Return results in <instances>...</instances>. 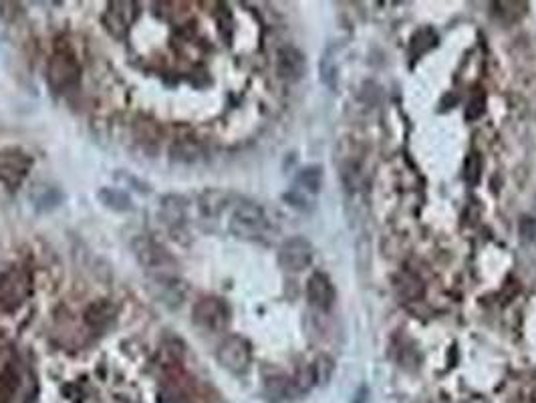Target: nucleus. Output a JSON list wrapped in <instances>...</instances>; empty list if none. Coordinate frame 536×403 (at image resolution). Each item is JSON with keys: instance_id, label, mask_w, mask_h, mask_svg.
<instances>
[{"instance_id": "obj_1", "label": "nucleus", "mask_w": 536, "mask_h": 403, "mask_svg": "<svg viewBox=\"0 0 536 403\" xmlns=\"http://www.w3.org/2000/svg\"><path fill=\"white\" fill-rule=\"evenodd\" d=\"M228 228L242 240H262L268 232L267 214L258 204L242 200L230 212Z\"/></svg>"}, {"instance_id": "obj_2", "label": "nucleus", "mask_w": 536, "mask_h": 403, "mask_svg": "<svg viewBox=\"0 0 536 403\" xmlns=\"http://www.w3.org/2000/svg\"><path fill=\"white\" fill-rule=\"evenodd\" d=\"M33 292V278L20 267H10L0 274V308L6 313L19 310Z\"/></svg>"}, {"instance_id": "obj_3", "label": "nucleus", "mask_w": 536, "mask_h": 403, "mask_svg": "<svg viewBox=\"0 0 536 403\" xmlns=\"http://www.w3.org/2000/svg\"><path fill=\"white\" fill-rule=\"evenodd\" d=\"M191 321L194 325L208 333H220L224 331L230 323V308L228 305L218 299V297H204L200 299L194 310H191Z\"/></svg>"}, {"instance_id": "obj_4", "label": "nucleus", "mask_w": 536, "mask_h": 403, "mask_svg": "<svg viewBox=\"0 0 536 403\" xmlns=\"http://www.w3.org/2000/svg\"><path fill=\"white\" fill-rule=\"evenodd\" d=\"M47 81H49L51 89H55L57 93L73 89L81 81V65H79V61L71 53L57 51L53 57L49 58Z\"/></svg>"}, {"instance_id": "obj_5", "label": "nucleus", "mask_w": 536, "mask_h": 403, "mask_svg": "<svg viewBox=\"0 0 536 403\" xmlns=\"http://www.w3.org/2000/svg\"><path fill=\"white\" fill-rule=\"evenodd\" d=\"M216 357H218V363L226 371L234 373V375H244L252 363V347L244 337L230 335L220 343Z\"/></svg>"}, {"instance_id": "obj_6", "label": "nucleus", "mask_w": 536, "mask_h": 403, "mask_svg": "<svg viewBox=\"0 0 536 403\" xmlns=\"http://www.w3.org/2000/svg\"><path fill=\"white\" fill-rule=\"evenodd\" d=\"M33 159L20 148H4L0 150V182L8 190H17L26 180Z\"/></svg>"}, {"instance_id": "obj_7", "label": "nucleus", "mask_w": 536, "mask_h": 403, "mask_svg": "<svg viewBox=\"0 0 536 403\" xmlns=\"http://www.w3.org/2000/svg\"><path fill=\"white\" fill-rule=\"evenodd\" d=\"M313 262V246L306 238L294 236L278 248V264L287 272H301Z\"/></svg>"}, {"instance_id": "obj_8", "label": "nucleus", "mask_w": 536, "mask_h": 403, "mask_svg": "<svg viewBox=\"0 0 536 403\" xmlns=\"http://www.w3.org/2000/svg\"><path fill=\"white\" fill-rule=\"evenodd\" d=\"M134 252L137 260L141 262V267L150 270V274L172 272L173 258L166 252V248H161L150 238H139L134 244Z\"/></svg>"}, {"instance_id": "obj_9", "label": "nucleus", "mask_w": 536, "mask_h": 403, "mask_svg": "<svg viewBox=\"0 0 536 403\" xmlns=\"http://www.w3.org/2000/svg\"><path fill=\"white\" fill-rule=\"evenodd\" d=\"M135 17H137L135 2H111L107 13L103 15V24L115 39H123L129 26L134 24Z\"/></svg>"}, {"instance_id": "obj_10", "label": "nucleus", "mask_w": 536, "mask_h": 403, "mask_svg": "<svg viewBox=\"0 0 536 403\" xmlns=\"http://www.w3.org/2000/svg\"><path fill=\"white\" fill-rule=\"evenodd\" d=\"M152 280L153 294L157 301L170 305V307H178L184 301V292L186 287L184 283L173 274V272H164V274H150Z\"/></svg>"}, {"instance_id": "obj_11", "label": "nucleus", "mask_w": 536, "mask_h": 403, "mask_svg": "<svg viewBox=\"0 0 536 403\" xmlns=\"http://www.w3.org/2000/svg\"><path fill=\"white\" fill-rule=\"evenodd\" d=\"M306 61L303 53L294 47H283L276 55V73L278 77L285 79L288 83L299 81L305 75Z\"/></svg>"}, {"instance_id": "obj_12", "label": "nucleus", "mask_w": 536, "mask_h": 403, "mask_svg": "<svg viewBox=\"0 0 536 403\" xmlns=\"http://www.w3.org/2000/svg\"><path fill=\"white\" fill-rule=\"evenodd\" d=\"M306 297H308V303L319 310H329L335 303V288L331 285L329 276L323 274V272H315L310 278H308V285H306Z\"/></svg>"}, {"instance_id": "obj_13", "label": "nucleus", "mask_w": 536, "mask_h": 403, "mask_svg": "<svg viewBox=\"0 0 536 403\" xmlns=\"http://www.w3.org/2000/svg\"><path fill=\"white\" fill-rule=\"evenodd\" d=\"M115 319V307L109 301H97L85 310V321L91 329H105Z\"/></svg>"}, {"instance_id": "obj_14", "label": "nucleus", "mask_w": 536, "mask_h": 403, "mask_svg": "<svg viewBox=\"0 0 536 403\" xmlns=\"http://www.w3.org/2000/svg\"><path fill=\"white\" fill-rule=\"evenodd\" d=\"M97 198L99 202L113 212H132L134 210V204H132V198L125 192L117 190V188H101L97 192Z\"/></svg>"}, {"instance_id": "obj_15", "label": "nucleus", "mask_w": 536, "mask_h": 403, "mask_svg": "<svg viewBox=\"0 0 536 403\" xmlns=\"http://www.w3.org/2000/svg\"><path fill=\"white\" fill-rule=\"evenodd\" d=\"M321 184H323V172L319 166L305 168L297 175V188L305 193H317L321 190Z\"/></svg>"}, {"instance_id": "obj_16", "label": "nucleus", "mask_w": 536, "mask_h": 403, "mask_svg": "<svg viewBox=\"0 0 536 403\" xmlns=\"http://www.w3.org/2000/svg\"><path fill=\"white\" fill-rule=\"evenodd\" d=\"M33 200H35V206L38 210H53L63 202V193L53 186H40L33 193Z\"/></svg>"}, {"instance_id": "obj_17", "label": "nucleus", "mask_w": 536, "mask_h": 403, "mask_svg": "<svg viewBox=\"0 0 536 403\" xmlns=\"http://www.w3.org/2000/svg\"><path fill=\"white\" fill-rule=\"evenodd\" d=\"M161 212H164V218L172 224H178L184 220L186 216V204L182 202V198L178 196H170L164 200V206H161Z\"/></svg>"}, {"instance_id": "obj_18", "label": "nucleus", "mask_w": 536, "mask_h": 403, "mask_svg": "<svg viewBox=\"0 0 536 403\" xmlns=\"http://www.w3.org/2000/svg\"><path fill=\"white\" fill-rule=\"evenodd\" d=\"M310 369H313L315 385H325L326 381L331 379V375H333L335 363H333V359H331V357L321 355V357H317V359H315V363L310 365Z\"/></svg>"}, {"instance_id": "obj_19", "label": "nucleus", "mask_w": 536, "mask_h": 403, "mask_svg": "<svg viewBox=\"0 0 536 403\" xmlns=\"http://www.w3.org/2000/svg\"><path fill=\"white\" fill-rule=\"evenodd\" d=\"M480 157L476 154L470 155L468 157V161H466V180L470 182V184H476L480 180Z\"/></svg>"}, {"instance_id": "obj_20", "label": "nucleus", "mask_w": 536, "mask_h": 403, "mask_svg": "<svg viewBox=\"0 0 536 403\" xmlns=\"http://www.w3.org/2000/svg\"><path fill=\"white\" fill-rule=\"evenodd\" d=\"M496 6H500L498 8V13H502V19H504V15H510V13H514V17H522V13L526 10V4L522 2H498Z\"/></svg>"}]
</instances>
